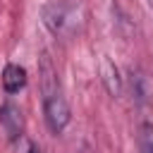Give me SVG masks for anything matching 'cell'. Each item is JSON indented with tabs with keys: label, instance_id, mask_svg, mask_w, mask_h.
<instances>
[{
	"label": "cell",
	"instance_id": "obj_1",
	"mask_svg": "<svg viewBox=\"0 0 153 153\" xmlns=\"http://www.w3.org/2000/svg\"><path fill=\"white\" fill-rule=\"evenodd\" d=\"M43 22L55 36H69L81 24V10L67 0H53L43 7Z\"/></svg>",
	"mask_w": 153,
	"mask_h": 153
},
{
	"label": "cell",
	"instance_id": "obj_2",
	"mask_svg": "<svg viewBox=\"0 0 153 153\" xmlns=\"http://www.w3.org/2000/svg\"><path fill=\"white\" fill-rule=\"evenodd\" d=\"M43 112H45V124L53 134H60L67 124H69V105L65 100V96L60 91L50 93V96H43Z\"/></svg>",
	"mask_w": 153,
	"mask_h": 153
},
{
	"label": "cell",
	"instance_id": "obj_8",
	"mask_svg": "<svg viewBox=\"0 0 153 153\" xmlns=\"http://www.w3.org/2000/svg\"><path fill=\"white\" fill-rule=\"evenodd\" d=\"M143 153H153V131H151V127H146V136H143Z\"/></svg>",
	"mask_w": 153,
	"mask_h": 153
},
{
	"label": "cell",
	"instance_id": "obj_6",
	"mask_svg": "<svg viewBox=\"0 0 153 153\" xmlns=\"http://www.w3.org/2000/svg\"><path fill=\"white\" fill-rule=\"evenodd\" d=\"M41 88H43V96H50L57 91V76H55V69L50 65V57L43 55L41 57Z\"/></svg>",
	"mask_w": 153,
	"mask_h": 153
},
{
	"label": "cell",
	"instance_id": "obj_3",
	"mask_svg": "<svg viewBox=\"0 0 153 153\" xmlns=\"http://www.w3.org/2000/svg\"><path fill=\"white\" fill-rule=\"evenodd\" d=\"M0 124H2V129L10 134L12 141L19 139V136H22V112H19V108L12 105V103H5V105L0 108Z\"/></svg>",
	"mask_w": 153,
	"mask_h": 153
},
{
	"label": "cell",
	"instance_id": "obj_7",
	"mask_svg": "<svg viewBox=\"0 0 153 153\" xmlns=\"http://www.w3.org/2000/svg\"><path fill=\"white\" fill-rule=\"evenodd\" d=\"M12 153H38V148H36V143H33L31 139H26V136L22 134L19 139L12 141Z\"/></svg>",
	"mask_w": 153,
	"mask_h": 153
},
{
	"label": "cell",
	"instance_id": "obj_4",
	"mask_svg": "<svg viewBox=\"0 0 153 153\" xmlns=\"http://www.w3.org/2000/svg\"><path fill=\"white\" fill-rule=\"evenodd\" d=\"M0 81H2V88L7 93H17V91H22L26 86V69L19 67V65H7L2 69Z\"/></svg>",
	"mask_w": 153,
	"mask_h": 153
},
{
	"label": "cell",
	"instance_id": "obj_5",
	"mask_svg": "<svg viewBox=\"0 0 153 153\" xmlns=\"http://www.w3.org/2000/svg\"><path fill=\"white\" fill-rule=\"evenodd\" d=\"M100 79H103V84H105L108 93H112V96H120V91H122L120 72H117V67H115V65H112L108 57H103V60H100Z\"/></svg>",
	"mask_w": 153,
	"mask_h": 153
}]
</instances>
